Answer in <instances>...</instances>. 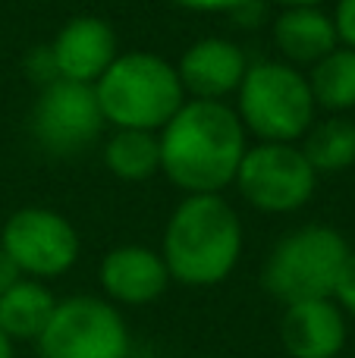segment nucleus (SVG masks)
<instances>
[{
    "instance_id": "26",
    "label": "nucleus",
    "mask_w": 355,
    "mask_h": 358,
    "mask_svg": "<svg viewBox=\"0 0 355 358\" xmlns=\"http://www.w3.org/2000/svg\"><path fill=\"white\" fill-rule=\"evenodd\" d=\"M352 358H355V355H352Z\"/></svg>"
},
{
    "instance_id": "24",
    "label": "nucleus",
    "mask_w": 355,
    "mask_h": 358,
    "mask_svg": "<svg viewBox=\"0 0 355 358\" xmlns=\"http://www.w3.org/2000/svg\"><path fill=\"white\" fill-rule=\"evenodd\" d=\"M274 3H280V6H318L321 0H274Z\"/></svg>"
},
{
    "instance_id": "21",
    "label": "nucleus",
    "mask_w": 355,
    "mask_h": 358,
    "mask_svg": "<svg viewBox=\"0 0 355 358\" xmlns=\"http://www.w3.org/2000/svg\"><path fill=\"white\" fill-rule=\"evenodd\" d=\"M173 3L192 13H233L242 0H173Z\"/></svg>"
},
{
    "instance_id": "5",
    "label": "nucleus",
    "mask_w": 355,
    "mask_h": 358,
    "mask_svg": "<svg viewBox=\"0 0 355 358\" xmlns=\"http://www.w3.org/2000/svg\"><path fill=\"white\" fill-rule=\"evenodd\" d=\"M346 255H349V242L343 239V233L327 223H305L270 248L261 283L283 305L333 299V286Z\"/></svg>"
},
{
    "instance_id": "17",
    "label": "nucleus",
    "mask_w": 355,
    "mask_h": 358,
    "mask_svg": "<svg viewBox=\"0 0 355 358\" xmlns=\"http://www.w3.org/2000/svg\"><path fill=\"white\" fill-rule=\"evenodd\" d=\"M308 88H312L314 107H324L331 113H346L355 110V50L352 48H337L327 57H321L305 76Z\"/></svg>"
},
{
    "instance_id": "4",
    "label": "nucleus",
    "mask_w": 355,
    "mask_h": 358,
    "mask_svg": "<svg viewBox=\"0 0 355 358\" xmlns=\"http://www.w3.org/2000/svg\"><path fill=\"white\" fill-rule=\"evenodd\" d=\"M233 110L258 142H296L314 123V98L305 73L283 60L249 63Z\"/></svg>"
},
{
    "instance_id": "7",
    "label": "nucleus",
    "mask_w": 355,
    "mask_h": 358,
    "mask_svg": "<svg viewBox=\"0 0 355 358\" xmlns=\"http://www.w3.org/2000/svg\"><path fill=\"white\" fill-rule=\"evenodd\" d=\"M233 185L255 210L293 214L314 195L318 173L293 142H258L245 148Z\"/></svg>"
},
{
    "instance_id": "6",
    "label": "nucleus",
    "mask_w": 355,
    "mask_h": 358,
    "mask_svg": "<svg viewBox=\"0 0 355 358\" xmlns=\"http://www.w3.org/2000/svg\"><path fill=\"white\" fill-rule=\"evenodd\" d=\"M35 346L41 358H129L132 340L113 302L73 296L57 302Z\"/></svg>"
},
{
    "instance_id": "23",
    "label": "nucleus",
    "mask_w": 355,
    "mask_h": 358,
    "mask_svg": "<svg viewBox=\"0 0 355 358\" xmlns=\"http://www.w3.org/2000/svg\"><path fill=\"white\" fill-rule=\"evenodd\" d=\"M0 358H13V340L0 330Z\"/></svg>"
},
{
    "instance_id": "11",
    "label": "nucleus",
    "mask_w": 355,
    "mask_h": 358,
    "mask_svg": "<svg viewBox=\"0 0 355 358\" xmlns=\"http://www.w3.org/2000/svg\"><path fill=\"white\" fill-rule=\"evenodd\" d=\"M245 69V50L230 38H198L176 63L182 92L198 101H226L236 94Z\"/></svg>"
},
{
    "instance_id": "10",
    "label": "nucleus",
    "mask_w": 355,
    "mask_h": 358,
    "mask_svg": "<svg viewBox=\"0 0 355 358\" xmlns=\"http://www.w3.org/2000/svg\"><path fill=\"white\" fill-rule=\"evenodd\" d=\"M48 54H50V63H54L57 79L94 85L119 54L117 31L110 29L107 19L75 16L57 31Z\"/></svg>"
},
{
    "instance_id": "25",
    "label": "nucleus",
    "mask_w": 355,
    "mask_h": 358,
    "mask_svg": "<svg viewBox=\"0 0 355 358\" xmlns=\"http://www.w3.org/2000/svg\"><path fill=\"white\" fill-rule=\"evenodd\" d=\"M201 358H205V355H201Z\"/></svg>"
},
{
    "instance_id": "20",
    "label": "nucleus",
    "mask_w": 355,
    "mask_h": 358,
    "mask_svg": "<svg viewBox=\"0 0 355 358\" xmlns=\"http://www.w3.org/2000/svg\"><path fill=\"white\" fill-rule=\"evenodd\" d=\"M331 19H333V29H337L340 44L355 50V0H337Z\"/></svg>"
},
{
    "instance_id": "2",
    "label": "nucleus",
    "mask_w": 355,
    "mask_h": 358,
    "mask_svg": "<svg viewBox=\"0 0 355 358\" xmlns=\"http://www.w3.org/2000/svg\"><path fill=\"white\" fill-rule=\"evenodd\" d=\"M164 264L170 280L192 289L217 286L242 255V220L220 192L186 195L164 227Z\"/></svg>"
},
{
    "instance_id": "15",
    "label": "nucleus",
    "mask_w": 355,
    "mask_h": 358,
    "mask_svg": "<svg viewBox=\"0 0 355 358\" xmlns=\"http://www.w3.org/2000/svg\"><path fill=\"white\" fill-rule=\"evenodd\" d=\"M54 308H57V299L44 286V280L22 277L0 296V330L13 343L19 340L35 343L41 336V330L48 327Z\"/></svg>"
},
{
    "instance_id": "18",
    "label": "nucleus",
    "mask_w": 355,
    "mask_h": 358,
    "mask_svg": "<svg viewBox=\"0 0 355 358\" xmlns=\"http://www.w3.org/2000/svg\"><path fill=\"white\" fill-rule=\"evenodd\" d=\"M302 155L314 167V173H340L355 167V120L331 117L318 126H308Z\"/></svg>"
},
{
    "instance_id": "19",
    "label": "nucleus",
    "mask_w": 355,
    "mask_h": 358,
    "mask_svg": "<svg viewBox=\"0 0 355 358\" xmlns=\"http://www.w3.org/2000/svg\"><path fill=\"white\" fill-rule=\"evenodd\" d=\"M333 302H337L343 311L355 315V248H349L343 267H340L337 286H333Z\"/></svg>"
},
{
    "instance_id": "14",
    "label": "nucleus",
    "mask_w": 355,
    "mask_h": 358,
    "mask_svg": "<svg viewBox=\"0 0 355 358\" xmlns=\"http://www.w3.org/2000/svg\"><path fill=\"white\" fill-rule=\"evenodd\" d=\"M274 44L283 63L314 66L340 44L331 13L321 6H283L274 19Z\"/></svg>"
},
{
    "instance_id": "8",
    "label": "nucleus",
    "mask_w": 355,
    "mask_h": 358,
    "mask_svg": "<svg viewBox=\"0 0 355 358\" xmlns=\"http://www.w3.org/2000/svg\"><path fill=\"white\" fill-rule=\"evenodd\" d=\"M0 248L16 261L22 277H63L79 258V233L63 214L50 208H19L0 229Z\"/></svg>"
},
{
    "instance_id": "9",
    "label": "nucleus",
    "mask_w": 355,
    "mask_h": 358,
    "mask_svg": "<svg viewBox=\"0 0 355 358\" xmlns=\"http://www.w3.org/2000/svg\"><path fill=\"white\" fill-rule=\"evenodd\" d=\"M104 129L94 85L69 79H50L31 110V136L48 155L73 157L92 148Z\"/></svg>"
},
{
    "instance_id": "16",
    "label": "nucleus",
    "mask_w": 355,
    "mask_h": 358,
    "mask_svg": "<svg viewBox=\"0 0 355 358\" xmlns=\"http://www.w3.org/2000/svg\"><path fill=\"white\" fill-rule=\"evenodd\" d=\"M104 167L123 182H145L161 170V142L148 129H113L104 142Z\"/></svg>"
},
{
    "instance_id": "3",
    "label": "nucleus",
    "mask_w": 355,
    "mask_h": 358,
    "mask_svg": "<svg viewBox=\"0 0 355 358\" xmlns=\"http://www.w3.org/2000/svg\"><path fill=\"white\" fill-rule=\"evenodd\" d=\"M101 117L113 129L161 132L186 101L180 73L170 60L151 50L117 54V60L94 82Z\"/></svg>"
},
{
    "instance_id": "12",
    "label": "nucleus",
    "mask_w": 355,
    "mask_h": 358,
    "mask_svg": "<svg viewBox=\"0 0 355 358\" xmlns=\"http://www.w3.org/2000/svg\"><path fill=\"white\" fill-rule=\"evenodd\" d=\"M107 302L113 305H148L170 286V271L164 255L148 245H117L104 255L98 267Z\"/></svg>"
},
{
    "instance_id": "1",
    "label": "nucleus",
    "mask_w": 355,
    "mask_h": 358,
    "mask_svg": "<svg viewBox=\"0 0 355 358\" xmlns=\"http://www.w3.org/2000/svg\"><path fill=\"white\" fill-rule=\"evenodd\" d=\"M157 142L161 173L186 195H201L233 185L249 148V132L226 101L186 98L157 132Z\"/></svg>"
},
{
    "instance_id": "22",
    "label": "nucleus",
    "mask_w": 355,
    "mask_h": 358,
    "mask_svg": "<svg viewBox=\"0 0 355 358\" xmlns=\"http://www.w3.org/2000/svg\"><path fill=\"white\" fill-rule=\"evenodd\" d=\"M19 280H22V271H19L16 261H13L10 255L0 248V296H3L13 283H19Z\"/></svg>"
},
{
    "instance_id": "13",
    "label": "nucleus",
    "mask_w": 355,
    "mask_h": 358,
    "mask_svg": "<svg viewBox=\"0 0 355 358\" xmlns=\"http://www.w3.org/2000/svg\"><path fill=\"white\" fill-rule=\"evenodd\" d=\"M280 343L293 358H337L346 346L343 308L333 299L287 305L280 317Z\"/></svg>"
}]
</instances>
